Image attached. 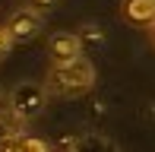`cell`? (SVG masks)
<instances>
[{
  "label": "cell",
  "mask_w": 155,
  "mask_h": 152,
  "mask_svg": "<svg viewBox=\"0 0 155 152\" xmlns=\"http://www.w3.org/2000/svg\"><path fill=\"white\" fill-rule=\"evenodd\" d=\"M13 152H51V146L45 140H38V136H16Z\"/></svg>",
  "instance_id": "6"
},
{
  "label": "cell",
  "mask_w": 155,
  "mask_h": 152,
  "mask_svg": "<svg viewBox=\"0 0 155 152\" xmlns=\"http://www.w3.org/2000/svg\"><path fill=\"white\" fill-rule=\"evenodd\" d=\"M48 89H45V82H16L13 86V92H10V111L16 121H32V117H38L41 111L48 108Z\"/></svg>",
  "instance_id": "2"
},
{
  "label": "cell",
  "mask_w": 155,
  "mask_h": 152,
  "mask_svg": "<svg viewBox=\"0 0 155 152\" xmlns=\"http://www.w3.org/2000/svg\"><path fill=\"white\" fill-rule=\"evenodd\" d=\"M149 29H152V41H155V22H152V25H149Z\"/></svg>",
  "instance_id": "9"
},
{
  "label": "cell",
  "mask_w": 155,
  "mask_h": 152,
  "mask_svg": "<svg viewBox=\"0 0 155 152\" xmlns=\"http://www.w3.org/2000/svg\"><path fill=\"white\" fill-rule=\"evenodd\" d=\"M6 35L13 41H29L35 38L41 29H45V16H41L35 6H19V10L10 13V19H6Z\"/></svg>",
  "instance_id": "3"
},
{
  "label": "cell",
  "mask_w": 155,
  "mask_h": 152,
  "mask_svg": "<svg viewBox=\"0 0 155 152\" xmlns=\"http://www.w3.org/2000/svg\"><path fill=\"white\" fill-rule=\"evenodd\" d=\"M120 13L133 25H152L155 22V0H120Z\"/></svg>",
  "instance_id": "5"
},
{
  "label": "cell",
  "mask_w": 155,
  "mask_h": 152,
  "mask_svg": "<svg viewBox=\"0 0 155 152\" xmlns=\"http://www.w3.org/2000/svg\"><path fill=\"white\" fill-rule=\"evenodd\" d=\"M54 0H29V6H51Z\"/></svg>",
  "instance_id": "8"
},
{
  "label": "cell",
  "mask_w": 155,
  "mask_h": 152,
  "mask_svg": "<svg viewBox=\"0 0 155 152\" xmlns=\"http://www.w3.org/2000/svg\"><path fill=\"white\" fill-rule=\"evenodd\" d=\"M10 48H13V38L6 35V29L0 25V57H6V54H10Z\"/></svg>",
  "instance_id": "7"
},
{
  "label": "cell",
  "mask_w": 155,
  "mask_h": 152,
  "mask_svg": "<svg viewBox=\"0 0 155 152\" xmlns=\"http://www.w3.org/2000/svg\"><path fill=\"white\" fill-rule=\"evenodd\" d=\"M82 38L76 32H54L48 38V54H51V64H70V60L82 57Z\"/></svg>",
  "instance_id": "4"
},
{
  "label": "cell",
  "mask_w": 155,
  "mask_h": 152,
  "mask_svg": "<svg viewBox=\"0 0 155 152\" xmlns=\"http://www.w3.org/2000/svg\"><path fill=\"white\" fill-rule=\"evenodd\" d=\"M95 86V67L89 57H76L70 64H51L45 79L48 95H57V98H76V95H86Z\"/></svg>",
  "instance_id": "1"
}]
</instances>
